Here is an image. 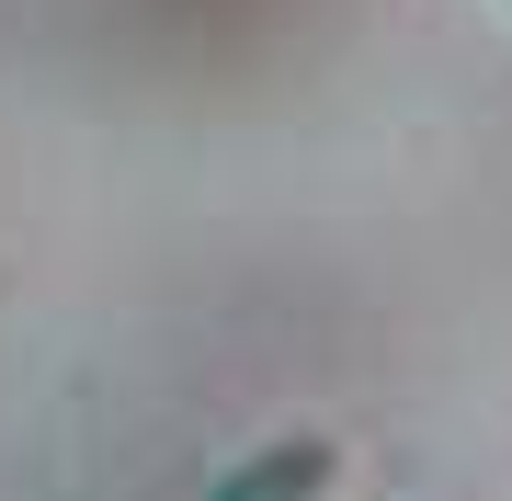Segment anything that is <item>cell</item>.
Listing matches in <instances>:
<instances>
[{"mask_svg": "<svg viewBox=\"0 0 512 501\" xmlns=\"http://www.w3.org/2000/svg\"><path fill=\"white\" fill-rule=\"evenodd\" d=\"M330 490V445H262L239 479H217V501H319Z\"/></svg>", "mask_w": 512, "mask_h": 501, "instance_id": "cell-1", "label": "cell"}]
</instances>
